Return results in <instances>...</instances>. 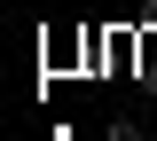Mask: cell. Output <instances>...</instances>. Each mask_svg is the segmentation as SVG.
Wrapping results in <instances>:
<instances>
[{"label":"cell","instance_id":"1","mask_svg":"<svg viewBox=\"0 0 157 141\" xmlns=\"http://www.w3.org/2000/svg\"><path fill=\"white\" fill-rule=\"evenodd\" d=\"M102 141H141V125H134V118H110V133H102Z\"/></svg>","mask_w":157,"mask_h":141}]
</instances>
